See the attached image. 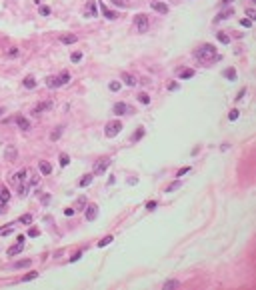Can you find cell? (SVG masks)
Listing matches in <instances>:
<instances>
[{"mask_svg":"<svg viewBox=\"0 0 256 290\" xmlns=\"http://www.w3.org/2000/svg\"><path fill=\"white\" fill-rule=\"evenodd\" d=\"M110 158H102V160H98L96 164H94V170H92V174L94 176H100V174H104V172L108 170V166H110Z\"/></svg>","mask_w":256,"mask_h":290,"instance_id":"obj_5","label":"cell"},{"mask_svg":"<svg viewBox=\"0 0 256 290\" xmlns=\"http://www.w3.org/2000/svg\"><path fill=\"white\" fill-rule=\"evenodd\" d=\"M182 186V180H174V182H170L168 186H166V192H174L176 188H180Z\"/></svg>","mask_w":256,"mask_h":290,"instance_id":"obj_25","label":"cell"},{"mask_svg":"<svg viewBox=\"0 0 256 290\" xmlns=\"http://www.w3.org/2000/svg\"><path fill=\"white\" fill-rule=\"evenodd\" d=\"M64 214H66V216H72V214H74V208H66V210H64Z\"/></svg>","mask_w":256,"mask_h":290,"instance_id":"obj_49","label":"cell"},{"mask_svg":"<svg viewBox=\"0 0 256 290\" xmlns=\"http://www.w3.org/2000/svg\"><path fill=\"white\" fill-rule=\"evenodd\" d=\"M68 164H70V156H68V154H60V166H68Z\"/></svg>","mask_w":256,"mask_h":290,"instance_id":"obj_33","label":"cell"},{"mask_svg":"<svg viewBox=\"0 0 256 290\" xmlns=\"http://www.w3.org/2000/svg\"><path fill=\"white\" fill-rule=\"evenodd\" d=\"M96 216H98V206H96V204L86 206V220H88V222L96 220Z\"/></svg>","mask_w":256,"mask_h":290,"instance_id":"obj_9","label":"cell"},{"mask_svg":"<svg viewBox=\"0 0 256 290\" xmlns=\"http://www.w3.org/2000/svg\"><path fill=\"white\" fill-rule=\"evenodd\" d=\"M138 102H140V104H150V96L142 92V94H138Z\"/></svg>","mask_w":256,"mask_h":290,"instance_id":"obj_34","label":"cell"},{"mask_svg":"<svg viewBox=\"0 0 256 290\" xmlns=\"http://www.w3.org/2000/svg\"><path fill=\"white\" fill-rule=\"evenodd\" d=\"M194 56H196V60H198L200 64H204V66L220 60V56L216 54V48H214L212 44H202V46L194 52Z\"/></svg>","mask_w":256,"mask_h":290,"instance_id":"obj_1","label":"cell"},{"mask_svg":"<svg viewBox=\"0 0 256 290\" xmlns=\"http://www.w3.org/2000/svg\"><path fill=\"white\" fill-rule=\"evenodd\" d=\"M34 278H38V272H28V274H26V276H22V282L34 280Z\"/></svg>","mask_w":256,"mask_h":290,"instance_id":"obj_36","label":"cell"},{"mask_svg":"<svg viewBox=\"0 0 256 290\" xmlns=\"http://www.w3.org/2000/svg\"><path fill=\"white\" fill-rule=\"evenodd\" d=\"M238 114H240L238 110H230V114H228V118H230V120H236V118H238Z\"/></svg>","mask_w":256,"mask_h":290,"instance_id":"obj_43","label":"cell"},{"mask_svg":"<svg viewBox=\"0 0 256 290\" xmlns=\"http://www.w3.org/2000/svg\"><path fill=\"white\" fill-rule=\"evenodd\" d=\"M92 178H94V174H84L82 178H80V180H78V186H80V188H84V186H88L92 182Z\"/></svg>","mask_w":256,"mask_h":290,"instance_id":"obj_18","label":"cell"},{"mask_svg":"<svg viewBox=\"0 0 256 290\" xmlns=\"http://www.w3.org/2000/svg\"><path fill=\"white\" fill-rule=\"evenodd\" d=\"M62 132H64V128H62V126L54 128V130H52V134H50V140H58V138L62 136Z\"/></svg>","mask_w":256,"mask_h":290,"instance_id":"obj_24","label":"cell"},{"mask_svg":"<svg viewBox=\"0 0 256 290\" xmlns=\"http://www.w3.org/2000/svg\"><path fill=\"white\" fill-rule=\"evenodd\" d=\"M22 242H18V244H14V246H10L8 248V256H16V254H18V252H22Z\"/></svg>","mask_w":256,"mask_h":290,"instance_id":"obj_20","label":"cell"},{"mask_svg":"<svg viewBox=\"0 0 256 290\" xmlns=\"http://www.w3.org/2000/svg\"><path fill=\"white\" fill-rule=\"evenodd\" d=\"M134 24H136V30H138L140 34H144L146 30H148V16H146V14H138L134 18Z\"/></svg>","mask_w":256,"mask_h":290,"instance_id":"obj_7","label":"cell"},{"mask_svg":"<svg viewBox=\"0 0 256 290\" xmlns=\"http://www.w3.org/2000/svg\"><path fill=\"white\" fill-rule=\"evenodd\" d=\"M78 40L76 34H64V36H60V42L62 44H74Z\"/></svg>","mask_w":256,"mask_h":290,"instance_id":"obj_16","label":"cell"},{"mask_svg":"<svg viewBox=\"0 0 256 290\" xmlns=\"http://www.w3.org/2000/svg\"><path fill=\"white\" fill-rule=\"evenodd\" d=\"M176 286H178V280H166L162 288H176Z\"/></svg>","mask_w":256,"mask_h":290,"instance_id":"obj_38","label":"cell"},{"mask_svg":"<svg viewBox=\"0 0 256 290\" xmlns=\"http://www.w3.org/2000/svg\"><path fill=\"white\" fill-rule=\"evenodd\" d=\"M224 76H226L228 80H236V70H234V68H228V70L224 72Z\"/></svg>","mask_w":256,"mask_h":290,"instance_id":"obj_31","label":"cell"},{"mask_svg":"<svg viewBox=\"0 0 256 290\" xmlns=\"http://www.w3.org/2000/svg\"><path fill=\"white\" fill-rule=\"evenodd\" d=\"M150 6H152V10H156V12H160V14H166V12H168V6H166L164 2H160V0L150 2Z\"/></svg>","mask_w":256,"mask_h":290,"instance_id":"obj_11","label":"cell"},{"mask_svg":"<svg viewBox=\"0 0 256 290\" xmlns=\"http://www.w3.org/2000/svg\"><path fill=\"white\" fill-rule=\"evenodd\" d=\"M70 60H72V62H80V60H82V52H72V54H70Z\"/></svg>","mask_w":256,"mask_h":290,"instance_id":"obj_39","label":"cell"},{"mask_svg":"<svg viewBox=\"0 0 256 290\" xmlns=\"http://www.w3.org/2000/svg\"><path fill=\"white\" fill-rule=\"evenodd\" d=\"M180 86H178V82H172V84H168V90L172 92V90H178Z\"/></svg>","mask_w":256,"mask_h":290,"instance_id":"obj_47","label":"cell"},{"mask_svg":"<svg viewBox=\"0 0 256 290\" xmlns=\"http://www.w3.org/2000/svg\"><path fill=\"white\" fill-rule=\"evenodd\" d=\"M100 10H102V14L106 16L108 20H114V18H116V12H112L110 8H106V4H104V2H102V4H100Z\"/></svg>","mask_w":256,"mask_h":290,"instance_id":"obj_17","label":"cell"},{"mask_svg":"<svg viewBox=\"0 0 256 290\" xmlns=\"http://www.w3.org/2000/svg\"><path fill=\"white\" fill-rule=\"evenodd\" d=\"M22 84H24V88H28V90H30V88H34V86H36V80H34V76H26Z\"/></svg>","mask_w":256,"mask_h":290,"instance_id":"obj_23","label":"cell"},{"mask_svg":"<svg viewBox=\"0 0 256 290\" xmlns=\"http://www.w3.org/2000/svg\"><path fill=\"white\" fill-rule=\"evenodd\" d=\"M4 156H6V160H14V158L18 156V152L14 150V146H6V152H4Z\"/></svg>","mask_w":256,"mask_h":290,"instance_id":"obj_19","label":"cell"},{"mask_svg":"<svg viewBox=\"0 0 256 290\" xmlns=\"http://www.w3.org/2000/svg\"><path fill=\"white\" fill-rule=\"evenodd\" d=\"M188 172H190V166L180 168V170H178V174H176V178H182V176H184V174H188Z\"/></svg>","mask_w":256,"mask_h":290,"instance_id":"obj_40","label":"cell"},{"mask_svg":"<svg viewBox=\"0 0 256 290\" xmlns=\"http://www.w3.org/2000/svg\"><path fill=\"white\" fill-rule=\"evenodd\" d=\"M14 232V224H8V228H2L0 230V236H8V234Z\"/></svg>","mask_w":256,"mask_h":290,"instance_id":"obj_32","label":"cell"},{"mask_svg":"<svg viewBox=\"0 0 256 290\" xmlns=\"http://www.w3.org/2000/svg\"><path fill=\"white\" fill-rule=\"evenodd\" d=\"M18 54H20V50H18V48H14V46L6 50V56H8V58H16Z\"/></svg>","mask_w":256,"mask_h":290,"instance_id":"obj_29","label":"cell"},{"mask_svg":"<svg viewBox=\"0 0 256 290\" xmlns=\"http://www.w3.org/2000/svg\"><path fill=\"white\" fill-rule=\"evenodd\" d=\"M20 222H22V224H30V222H32V214H22V216H20Z\"/></svg>","mask_w":256,"mask_h":290,"instance_id":"obj_37","label":"cell"},{"mask_svg":"<svg viewBox=\"0 0 256 290\" xmlns=\"http://www.w3.org/2000/svg\"><path fill=\"white\" fill-rule=\"evenodd\" d=\"M122 130V122L120 120H114V122H108L106 124V128H104V134H106L108 138H112V136H116V134Z\"/></svg>","mask_w":256,"mask_h":290,"instance_id":"obj_4","label":"cell"},{"mask_svg":"<svg viewBox=\"0 0 256 290\" xmlns=\"http://www.w3.org/2000/svg\"><path fill=\"white\" fill-rule=\"evenodd\" d=\"M122 82H124L126 86H130V88H132V86H136V84H138L136 76H134V74H128V72H126V74H122Z\"/></svg>","mask_w":256,"mask_h":290,"instance_id":"obj_12","label":"cell"},{"mask_svg":"<svg viewBox=\"0 0 256 290\" xmlns=\"http://www.w3.org/2000/svg\"><path fill=\"white\" fill-rule=\"evenodd\" d=\"M244 94H246V88H242V90L238 92V98H236V100H240V98H242V96H244Z\"/></svg>","mask_w":256,"mask_h":290,"instance_id":"obj_51","label":"cell"},{"mask_svg":"<svg viewBox=\"0 0 256 290\" xmlns=\"http://www.w3.org/2000/svg\"><path fill=\"white\" fill-rule=\"evenodd\" d=\"M112 240H114L112 236H104V238L100 240V242H98V248H104V246H108V244H110Z\"/></svg>","mask_w":256,"mask_h":290,"instance_id":"obj_30","label":"cell"},{"mask_svg":"<svg viewBox=\"0 0 256 290\" xmlns=\"http://www.w3.org/2000/svg\"><path fill=\"white\" fill-rule=\"evenodd\" d=\"M38 168H40V172H42V174H46V176L52 172V164H50V162H46V160L38 162Z\"/></svg>","mask_w":256,"mask_h":290,"instance_id":"obj_13","label":"cell"},{"mask_svg":"<svg viewBox=\"0 0 256 290\" xmlns=\"http://www.w3.org/2000/svg\"><path fill=\"white\" fill-rule=\"evenodd\" d=\"M246 14H248V18H250V20H254V18H256V12H254V8H248V10H246Z\"/></svg>","mask_w":256,"mask_h":290,"instance_id":"obj_45","label":"cell"},{"mask_svg":"<svg viewBox=\"0 0 256 290\" xmlns=\"http://www.w3.org/2000/svg\"><path fill=\"white\" fill-rule=\"evenodd\" d=\"M110 90L112 92H118V90H120V82H110Z\"/></svg>","mask_w":256,"mask_h":290,"instance_id":"obj_41","label":"cell"},{"mask_svg":"<svg viewBox=\"0 0 256 290\" xmlns=\"http://www.w3.org/2000/svg\"><path fill=\"white\" fill-rule=\"evenodd\" d=\"M230 2H232V0H222V4H224V6H228Z\"/></svg>","mask_w":256,"mask_h":290,"instance_id":"obj_52","label":"cell"},{"mask_svg":"<svg viewBox=\"0 0 256 290\" xmlns=\"http://www.w3.org/2000/svg\"><path fill=\"white\" fill-rule=\"evenodd\" d=\"M232 14H234V10H232V8H226L224 12H220V14H218L216 18H214V22H220V20H224L226 16H232Z\"/></svg>","mask_w":256,"mask_h":290,"instance_id":"obj_22","label":"cell"},{"mask_svg":"<svg viewBox=\"0 0 256 290\" xmlns=\"http://www.w3.org/2000/svg\"><path fill=\"white\" fill-rule=\"evenodd\" d=\"M66 82H70V72H60L58 76H48L46 78V86L48 88H52V90H56V88H60V86H64Z\"/></svg>","mask_w":256,"mask_h":290,"instance_id":"obj_3","label":"cell"},{"mask_svg":"<svg viewBox=\"0 0 256 290\" xmlns=\"http://www.w3.org/2000/svg\"><path fill=\"white\" fill-rule=\"evenodd\" d=\"M216 38H218V42H222V44H228V42H230V36H226L224 32H218Z\"/></svg>","mask_w":256,"mask_h":290,"instance_id":"obj_28","label":"cell"},{"mask_svg":"<svg viewBox=\"0 0 256 290\" xmlns=\"http://www.w3.org/2000/svg\"><path fill=\"white\" fill-rule=\"evenodd\" d=\"M84 204H86V200H84V198L78 200V208H84Z\"/></svg>","mask_w":256,"mask_h":290,"instance_id":"obj_50","label":"cell"},{"mask_svg":"<svg viewBox=\"0 0 256 290\" xmlns=\"http://www.w3.org/2000/svg\"><path fill=\"white\" fill-rule=\"evenodd\" d=\"M38 12H40V16H50V6H44V4H40Z\"/></svg>","mask_w":256,"mask_h":290,"instance_id":"obj_35","label":"cell"},{"mask_svg":"<svg viewBox=\"0 0 256 290\" xmlns=\"http://www.w3.org/2000/svg\"><path fill=\"white\" fill-rule=\"evenodd\" d=\"M2 114H4V110H2V108H0V116H2Z\"/></svg>","mask_w":256,"mask_h":290,"instance_id":"obj_53","label":"cell"},{"mask_svg":"<svg viewBox=\"0 0 256 290\" xmlns=\"http://www.w3.org/2000/svg\"><path fill=\"white\" fill-rule=\"evenodd\" d=\"M142 136H144V128L140 126V128H136V132L132 134V142H138V140H140Z\"/></svg>","mask_w":256,"mask_h":290,"instance_id":"obj_27","label":"cell"},{"mask_svg":"<svg viewBox=\"0 0 256 290\" xmlns=\"http://www.w3.org/2000/svg\"><path fill=\"white\" fill-rule=\"evenodd\" d=\"M156 206H158V204H156V200H150L148 204H146V210H154Z\"/></svg>","mask_w":256,"mask_h":290,"instance_id":"obj_44","label":"cell"},{"mask_svg":"<svg viewBox=\"0 0 256 290\" xmlns=\"http://www.w3.org/2000/svg\"><path fill=\"white\" fill-rule=\"evenodd\" d=\"M192 76H194V70H192V68H186V70H182V72L178 74L180 80H188V78H192Z\"/></svg>","mask_w":256,"mask_h":290,"instance_id":"obj_21","label":"cell"},{"mask_svg":"<svg viewBox=\"0 0 256 290\" xmlns=\"http://www.w3.org/2000/svg\"><path fill=\"white\" fill-rule=\"evenodd\" d=\"M38 234H40V232H38L36 228H30V230H28V236H32V238H36Z\"/></svg>","mask_w":256,"mask_h":290,"instance_id":"obj_46","label":"cell"},{"mask_svg":"<svg viewBox=\"0 0 256 290\" xmlns=\"http://www.w3.org/2000/svg\"><path fill=\"white\" fill-rule=\"evenodd\" d=\"M26 176H28V170L22 168L20 172H16V174L10 178V182L18 188V194L20 196H26V194H28V188L32 186V184H30V178H26Z\"/></svg>","mask_w":256,"mask_h":290,"instance_id":"obj_2","label":"cell"},{"mask_svg":"<svg viewBox=\"0 0 256 290\" xmlns=\"http://www.w3.org/2000/svg\"><path fill=\"white\" fill-rule=\"evenodd\" d=\"M8 200H10V192H8V188L2 186V188H0V206H4Z\"/></svg>","mask_w":256,"mask_h":290,"instance_id":"obj_15","label":"cell"},{"mask_svg":"<svg viewBox=\"0 0 256 290\" xmlns=\"http://www.w3.org/2000/svg\"><path fill=\"white\" fill-rule=\"evenodd\" d=\"M252 2H254V0H252Z\"/></svg>","mask_w":256,"mask_h":290,"instance_id":"obj_54","label":"cell"},{"mask_svg":"<svg viewBox=\"0 0 256 290\" xmlns=\"http://www.w3.org/2000/svg\"><path fill=\"white\" fill-rule=\"evenodd\" d=\"M54 106L52 100H44V102H38V104L32 108V114H40V112H46V110H50Z\"/></svg>","mask_w":256,"mask_h":290,"instance_id":"obj_8","label":"cell"},{"mask_svg":"<svg viewBox=\"0 0 256 290\" xmlns=\"http://www.w3.org/2000/svg\"><path fill=\"white\" fill-rule=\"evenodd\" d=\"M16 124H18L20 130H30V122L24 118V116H16Z\"/></svg>","mask_w":256,"mask_h":290,"instance_id":"obj_14","label":"cell"},{"mask_svg":"<svg viewBox=\"0 0 256 290\" xmlns=\"http://www.w3.org/2000/svg\"><path fill=\"white\" fill-rule=\"evenodd\" d=\"M30 264H32V260H30V258H26V260H18L14 264V268L16 270H20V268H26V266H30Z\"/></svg>","mask_w":256,"mask_h":290,"instance_id":"obj_26","label":"cell"},{"mask_svg":"<svg viewBox=\"0 0 256 290\" xmlns=\"http://www.w3.org/2000/svg\"><path fill=\"white\" fill-rule=\"evenodd\" d=\"M240 24L244 26V28H250V26H252V20H248V18H242V20H240Z\"/></svg>","mask_w":256,"mask_h":290,"instance_id":"obj_42","label":"cell"},{"mask_svg":"<svg viewBox=\"0 0 256 290\" xmlns=\"http://www.w3.org/2000/svg\"><path fill=\"white\" fill-rule=\"evenodd\" d=\"M80 258H82V252H76V254L70 258V262H76V260H80Z\"/></svg>","mask_w":256,"mask_h":290,"instance_id":"obj_48","label":"cell"},{"mask_svg":"<svg viewBox=\"0 0 256 290\" xmlns=\"http://www.w3.org/2000/svg\"><path fill=\"white\" fill-rule=\"evenodd\" d=\"M112 112L118 114V116H124V114H128V106H126L124 102H116V104L112 106Z\"/></svg>","mask_w":256,"mask_h":290,"instance_id":"obj_10","label":"cell"},{"mask_svg":"<svg viewBox=\"0 0 256 290\" xmlns=\"http://www.w3.org/2000/svg\"><path fill=\"white\" fill-rule=\"evenodd\" d=\"M82 14H84V18H96V16H98V6H96L94 0H88V2H86Z\"/></svg>","mask_w":256,"mask_h":290,"instance_id":"obj_6","label":"cell"}]
</instances>
